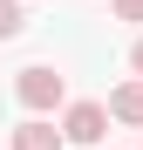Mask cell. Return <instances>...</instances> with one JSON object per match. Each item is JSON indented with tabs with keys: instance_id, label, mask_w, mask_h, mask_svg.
Listing matches in <instances>:
<instances>
[{
	"instance_id": "6da1fadb",
	"label": "cell",
	"mask_w": 143,
	"mask_h": 150,
	"mask_svg": "<svg viewBox=\"0 0 143 150\" xmlns=\"http://www.w3.org/2000/svg\"><path fill=\"white\" fill-rule=\"evenodd\" d=\"M14 96H20V103H27L34 116H48V109H55V103H61V75L34 62V68H20V82H14Z\"/></svg>"
},
{
	"instance_id": "7a4b0ae2",
	"label": "cell",
	"mask_w": 143,
	"mask_h": 150,
	"mask_svg": "<svg viewBox=\"0 0 143 150\" xmlns=\"http://www.w3.org/2000/svg\"><path fill=\"white\" fill-rule=\"evenodd\" d=\"M61 137L95 150V143L109 137V109H102V103H68V116H61Z\"/></svg>"
},
{
	"instance_id": "3957f363",
	"label": "cell",
	"mask_w": 143,
	"mask_h": 150,
	"mask_svg": "<svg viewBox=\"0 0 143 150\" xmlns=\"http://www.w3.org/2000/svg\"><path fill=\"white\" fill-rule=\"evenodd\" d=\"M61 143H68V137L55 130V123H41V116H27V123L7 137V150H61Z\"/></svg>"
},
{
	"instance_id": "277c9868",
	"label": "cell",
	"mask_w": 143,
	"mask_h": 150,
	"mask_svg": "<svg viewBox=\"0 0 143 150\" xmlns=\"http://www.w3.org/2000/svg\"><path fill=\"white\" fill-rule=\"evenodd\" d=\"M109 116H116V123H136V130H143V75H136V82H123V89L109 96Z\"/></svg>"
},
{
	"instance_id": "5b68a950",
	"label": "cell",
	"mask_w": 143,
	"mask_h": 150,
	"mask_svg": "<svg viewBox=\"0 0 143 150\" xmlns=\"http://www.w3.org/2000/svg\"><path fill=\"white\" fill-rule=\"evenodd\" d=\"M20 28H27V14H20V0H0V41H14Z\"/></svg>"
},
{
	"instance_id": "8992f818",
	"label": "cell",
	"mask_w": 143,
	"mask_h": 150,
	"mask_svg": "<svg viewBox=\"0 0 143 150\" xmlns=\"http://www.w3.org/2000/svg\"><path fill=\"white\" fill-rule=\"evenodd\" d=\"M116 14H123V21H143V0H116Z\"/></svg>"
},
{
	"instance_id": "52a82bcc",
	"label": "cell",
	"mask_w": 143,
	"mask_h": 150,
	"mask_svg": "<svg viewBox=\"0 0 143 150\" xmlns=\"http://www.w3.org/2000/svg\"><path fill=\"white\" fill-rule=\"evenodd\" d=\"M130 68H136V75H143V34H136V48H130Z\"/></svg>"
}]
</instances>
